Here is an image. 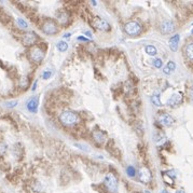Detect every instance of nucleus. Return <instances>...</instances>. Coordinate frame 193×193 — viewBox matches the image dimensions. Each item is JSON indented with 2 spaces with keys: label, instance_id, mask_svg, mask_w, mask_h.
Returning <instances> with one entry per match:
<instances>
[{
  "label": "nucleus",
  "instance_id": "obj_25",
  "mask_svg": "<svg viewBox=\"0 0 193 193\" xmlns=\"http://www.w3.org/2000/svg\"><path fill=\"white\" fill-rule=\"evenodd\" d=\"M153 65H154V67L160 68L161 66H162V61H161L160 58H155L154 61H153Z\"/></svg>",
  "mask_w": 193,
  "mask_h": 193
},
{
  "label": "nucleus",
  "instance_id": "obj_34",
  "mask_svg": "<svg viewBox=\"0 0 193 193\" xmlns=\"http://www.w3.org/2000/svg\"><path fill=\"white\" fill-rule=\"evenodd\" d=\"M192 25H193V24H192Z\"/></svg>",
  "mask_w": 193,
  "mask_h": 193
},
{
  "label": "nucleus",
  "instance_id": "obj_22",
  "mask_svg": "<svg viewBox=\"0 0 193 193\" xmlns=\"http://www.w3.org/2000/svg\"><path fill=\"white\" fill-rule=\"evenodd\" d=\"M7 149H8V146H7L6 142H0V154H3V153H6Z\"/></svg>",
  "mask_w": 193,
  "mask_h": 193
},
{
  "label": "nucleus",
  "instance_id": "obj_3",
  "mask_svg": "<svg viewBox=\"0 0 193 193\" xmlns=\"http://www.w3.org/2000/svg\"><path fill=\"white\" fill-rule=\"evenodd\" d=\"M105 186L111 192H116L118 189V179L113 174H108L105 177Z\"/></svg>",
  "mask_w": 193,
  "mask_h": 193
},
{
  "label": "nucleus",
  "instance_id": "obj_32",
  "mask_svg": "<svg viewBox=\"0 0 193 193\" xmlns=\"http://www.w3.org/2000/svg\"><path fill=\"white\" fill-rule=\"evenodd\" d=\"M162 193H168V192H167L166 190H163V191H162Z\"/></svg>",
  "mask_w": 193,
  "mask_h": 193
},
{
  "label": "nucleus",
  "instance_id": "obj_15",
  "mask_svg": "<svg viewBox=\"0 0 193 193\" xmlns=\"http://www.w3.org/2000/svg\"><path fill=\"white\" fill-rule=\"evenodd\" d=\"M93 137L94 139H95L96 142H98V144H103L105 140V134L102 132V131L99 130H96L93 132Z\"/></svg>",
  "mask_w": 193,
  "mask_h": 193
},
{
  "label": "nucleus",
  "instance_id": "obj_17",
  "mask_svg": "<svg viewBox=\"0 0 193 193\" xmlns=\"http://www.w3.org/2000/svg\"><path fill=\"white\" fill-rule=\"evenodd\" d=\"M186 55L189 59H193V43H190V44L187 45L186 48Z\"/></svg>",
  "mask_w": 193,
  "mask_h": 193
},
{
  "label": "nucleus",
  "instance_id": "obj_27",
  "mask_svg": "<svg viewBox=\"0 0 193 193\" xmlns=\"http://www.w3.org/2000/svg\"><path fill=\"white\" fill-rule=\"evenodd\" d=\"M78 40H82V41H88V39H86V38H84V37H81V36H79V37H78Z\"/></svg>",
  "mask_w": 193,
  "mask_h": 193
},
{
  "label": "nucleus",
  "instance_id": "obj_29",
  "mask_svg": "<svg viewBox=\"0 0 193 193\" xmlns=\"http://www.w3.org/2000/svg\"><path fill=\"white\" fill-rule=\"evenodd\" d=\"M190 96H191V100H192V103H193V91L190 93Z\"/></svg>",
  "mask_w": 193,
  "mask_h": 193
},
{
  "label": "nucleus",
  "instance_id": "obj_24",
  "mask_svg": "<svg viewBox=\"0 0 193 193\" xmlns=\"http://www.w3.org/2000/svg\"><path fill=\"white\" fill-rule=\"evenodd\" d=\"M53 75V72H52V70H45V71H43V73H42V79H49L50 77Z\"/></svg>",
  "mask_w": 193,
  "mask_h": 193
},
{
  "label": "nucleus",
  "instance_id": "obj_21",
  "mask_svg": "<svg viewBox=\"0 0 193 193\" xmlns=\"http://www.w3.org/2000/svg\"><path fill=\"white\" fill-rule=\"evenodd\" d=\"M16 23H17V25H18V26L21 27V28H24V29H26L27 27H28V24H27V23L25 22V21L23 20V18H17Z\"/></svg>",
  "mask_w": 193,
  "mask_h": 193
},
{
  "label": "nucleus",
  "instance_id": "obj_19",
  "mask_svg": "<svg viewBox=\"0 0 193 193\" xmlns=\"http://www.w3.org/2000/svg\"><path fill=\"white\" fill-rule=\"evenodd\" d=\"M151 102L153 103V105H155V106H162L163 104L161 103V99H160V95L159 94H153L152 96H151Z\"/></svg>",
  "mask_w": 193,
  "mask_h": 193
},
{
  "label": "nucleus",
  "instance_id": "obj_28",
  "mask_svg": "<svg viewBox=\"0 0 193 193\" xmlns=\"http://www.w3.org/2000/svg\"><path fill=\"white\" fill-rule=\"evenodd\" d=\"M85 35H86V36H89L90 38H92V34L90 33V31H85Z\"/></svg>",
  "mask_w": 193,
  "mask_h": 193
},
{
  "label": "nucleus",
  "instance_id": "obj_20",
  "mask_svg": "<svg viewBox=\"0 0 193 193\" xmlns=\"http://www.w3.org/2000/svg\"><path fill=\"white\" fill-rule=\"evenodd\" d=\"M146 52L148 53L150 56H154V55L157 54V49H155V47H153V45H147Z\"/></svg>",
  "mask_w": 193,
  "mask_h": 193
},
{
  "label": "nucleus",
  "instance_id": "obj_26",
  "mask_svg": "<svg viewBox=\"0 0 193 193\" xmlns=\"http://www.w3.org/2000/svg\"><path fill=\"white\" fill-rule=\"evenodd\" d=\"M17 103L16 102H13V103H8V104H7V106H8V107H14L15 105H16Z\"/></svg>",
  "mask_w": 193,
  "mask_h": 193
},
{
  "label": "nucleus",
  "instance_id": "obj_8",
  "mask_svg": "<svg viewBox=\"0 0 193 193\" xmlns=\"http://www.w3.org/2000/svg\"><path fill=\"white\" fill-rule=\"evenodd\" d=\"M42 31L47 35H54L57 31V27L53 21H47L42 25Z\"/></svg>",
  "mask_w": 193,
  "mask_h": 193
},
{
  "label": "nucleus",
  "instance_id": "obj_6",
  "mask_svg": "<svg viewBox=\"0 0 193 193\" xmlns=\"http://www.w3.org/2000/svg\"><path fill=\"white\" fill-rule=\"evenodd\" d=\"M158 121L164 126H171V125H173L174 122H175V120L173 119V117L169 116V114L166 113V112H163V113L159 114Z\"/></svg>",
  "mask_w": 193,
  "mask_h": 193
},
{
  "label": "nucleus",
  "instance_id": "obj_4",
  "mask_svg": "<svg viewBox=\"0 0 193 193\" xmlns=\"http://www.w3.org/2000/svg\"><path fill=\"white\" fill-rule=\"evenodd\" d=\"M29 56L35 63H41L44 58V52L40 48H34L29 52Z\"/></svg>",
  "mask_w": 193,
  "mask_h": 193
},
{
  "label": "nucleus",
  "instance_id": "obj_16",
  "mask_svg": "<svg viewBox=\"0 0 193 193\" xmlns=\"http://www.w3.org/2000/svg\"><path fill=\"white\" fill-rule=\"evenodd\" d=\"M175 68H176L175 63H174V62H168V63L166 64V66L164 67V69H163V72H164L165 75H169V73L175 70Z\"/></svg>",
  "mask_w": 193,
  "mask_h": 193
},
{
  "label": "nucleus",
  "instance_id": "obj_9",
  "mask_svg": "<svg viewBox=\"0 0 193 193\" xmlns=\"http://www.w3.org/2000/svg\"><path fill=\"white\" fill-rule=\"evenodd\" d=\"M94 26L97 29H99V30H104V31H107L110 29V26H109V24H108V22L103 20L102 17L94 18Z\"/></svg>",
  "mask_w": 193,
  "mask_h": 193
},
{
  "label": "nucleus",
  "instance_id": "obj_1",
  "mask_svg": "<svg viewBox=\"0 0 193 193\" xmlns=\"http://www.w3.org/2000/svg\"><path fill=\"white\" fill-rule=\"evenodd\" d=\"M59 120H61L63 125L72 126V125H76L78 121H79V117L77 116L76 112L64 111L63 113H61V116H59Z\"/></svg>",
  "mask_w": 193,
  "mask_h": 193
},
{
  "label": "nucleus",
  "instance_id": "obj_10",
  "mask_svg": "<svg viewBox=\"0 0 193 193\" xmlns=\"http://www.w3.org/2000/svg\"><path fill=\"white\" fill-rule=\"evenodd\" d=\"M138 175H139L140 181H142V182H145V183L150 182L151 179H152V175H151L150 171H149L148 168H141L140 171H139Z\"/></svg>",
  "mask_w": 193,
  "mask_h": 193
},
{
  "label": "nucleus",
  "instance_id": "obj_33",
  "mask_svg": "<svg viewBox=\"0 0 193 193\" xmlns=\"http://www.w3.org/2000/svg\"><path fill=\"white\" fill-rule=\"evenodd\" d=\"M191 33H192V34H193V29H192V31H191Z\"/></svg>",
  "mask_w": 193,
  "mask_h": 193
},
{
  "label": "nucleus",
  "instance_id": "obj_14",
  "mask_svg": "<svg viewBox=\"0 0 193 193\" xmlns=\"http://www.w3.org/2000/svg\"><path fill=\"white\" fill-rule=\"evenodd\" d=\"M179 39H180V37H179V35H175V36L172 37L171 40H169V49H171L173 52L177 51V49H178Z\"/></svg>",
  "mask_w": 193,
  "mask_h": 193
},
{
  "label": "nucleus",
  "instance_id": "obj_30",
  "mask_svg": "<svg viewBox=\"0 0 193 193\" xmlns=\"http://www.w3.org/2000/svg\"><path fill=\"white\" fill-rule=\"evenodd\" d=\"M69 36H70V34H66V35H64V38H68Z\"/></svg>",
  "mask_w": 193,
  "mask_h": 193
},
{
  "label": "nucleus",
  "instance_id": "obj_13",
  "mask_svg": "<svg viewBox=\"0 0 193 193\" xmlns=\"http://www.w3.org/2000/svg\"><path fill=\"white\" fill-rule=\"evenodd\" d=\"M56 18H57V21H58V22L61 23L62 25L67 24L68 21H69V16H68V14H67V13H66L64 10L57 11V13H56Z\"/></svg>",
  "mask_w": 193,
  "mask_h": 193
},
{
  "label": "nucleus",
  "instance_id": "obj_12",
  "mask_svg": "<svg viewBox=\"0 0 193 193\" xmlns=\"http://www.w3.org/2000/svg\"><path fill=\"white\" fill-rule=\"evenodd\" d=\"M38 105H39V102H38V98L37 97H31L30 99L27 102L26 104V107L27 109L29 110L30 112H35L37 111V109H38Z\"/></svg>",
  "mask_w": 193,
  "mask_h": 193
},
{
  "label": "nucleus",
  "instance_id": "obj_7",
  "mask_svg": "<svg viewBox=\"0 0 193 193\" xmlns=\"http://www.w3.org/2000/svg\"><path fill=\"white\" fill-rule=\"evenodd\" d=\"M182 99H183L182 93L177 92V93H174L173 95L169 97L168 102H167V105L171 106V107H177V106H179L182 103Z\"/></svg>",
  "mask_w": 193,
  "mask_h": 193
},
{
  "label": "nucleus",
  "instance_id": "obj_18",
  "mask_svg": "<svg viewBox=\"0 0 193 193\" xmlns=\"http://www.w3.org/2000/svg\"><path fill=\"white\" fill-rule=\"evenodd\" d=\"M56 48H57V50H58V51L65 52L66 50L68 49V44L65 42V41H58V42H57V44H56Z\"/></svg>",
  "mask_w": 193,
  "mask_h": 193
},
{
  "label": "nucleus",
  "instance_id": "obj_11",
  "mask_svg": "<svg viewBox=\"0 0 193 193\" xmlns=\"http://www.w3.org/2000/svg\"><path fill=\"white\" fill-rule=\"evenodd\" d=\"M161 30L163 34H171L174 31V24L172 21H164L161 25Z\"/></svg>",
  "mask_w": 193,
  "mask_h": 193
},
{
  "label": "nucleus",
  "instance_id": "obj_2",
  "mask_svg": "<svg viewBox=\"0 0 193 193\" xmlns=\"http://www.w3.org/2000/svg\"><path fill=\"white\" fill-rule=\"evenodd\" d=\"M124 30L130 36H138L141 33V26L137 22H128L124 26Z\"/></svg>",
  "mask_w": 193,
  "mask_h": 193
},
{
  "label": "nucleus",
  "instance_id": "obj_5",
  "mask_svg": "<svg viewBox=\"0 0 193 193\" xmlns=\"http://www.w3.org/2000/svg\"><path fill=\"white\" fill-rule=\"evenodd\" d=\"M22 39H23L24 44L33 45L38 41V36H37L34 31H27V33H25L24 35H23Z\"/></svg>",
  "mask_w": 193,
  "mask_h": 193
},
{
  "label": "nucleus",
  "instance_id": "obj_31",
  "mask_svg": "<svg viewBox=\"0 0 193 193\" xmlns=\"http://www.w3.org/2000/svg\"><path fill=\"white\" fill-rule=\"evenodd\" d=\"M175 193H186V192H183V191H181V190H178V191H176Z\"/></svg>",
  "mask_w": 193,
  "mask_h": 193
},
{
  "label": "nucleus",
  "instance_id": "obj_23",
  "mask_svg": "<svg viewBox=\"0 0 193 193\" xmlns=\"http://www.w3.org/2000/svg\"><path fill=\"white\" fill-rule=\"evenodd\" d=\"M126 173H127V175L130 177H134L135 176V168L133 166H128L127 169H126Z\"/></svg>",
  "mask_w": 193,
  "mask_h": 193
}]
</instances>
